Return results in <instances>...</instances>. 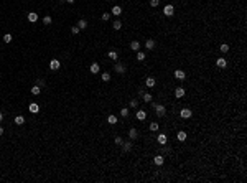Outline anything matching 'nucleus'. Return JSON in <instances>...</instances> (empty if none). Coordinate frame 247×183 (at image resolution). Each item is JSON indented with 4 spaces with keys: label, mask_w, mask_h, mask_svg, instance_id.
Instances as JSON below:
<instances>
[{
    "label": "nucleus",
    "mask_w": 247,
    "mask_h": 183,
    "mask_svg": "<svg viewBox=\"0 0 247 183\" xmlns=\"http://www.w3.org/2000/svg\"><path fill=\"white\" fill-rule=\"evenodd\" d=\"M3 41H5V43H10V41H12V35H10V33H7L5 36H3Z\"/></svg>",
    "instance_id": "72a5a7b5"
},
{
    "label": "nucleus",
    "mask_w": 247,
    "mask_h": 183,
    "mask_svg": "<svg viewBox=\"0 0 247 183\" xmlns=\"http://www.w3.org/2000/svg\"><path fill=\"white\" fill-rule=\"evenodd\" d=\"M66 2H68V3H74V0H66Z\"/></svg>",
    "instance_id": "37998d69"
},
{
    "label": "nucleus",
    "mask_w": 247,
    "mask_h": 183,
    "mask_svg": "<svg viewBox=\"0 0 247 183\" xmlns=\"http://www.w3.org/2000/svg\"><path fill=\"white\" fill-rule=\"evenodd\" d=\"M101 18L104 20V21H107V20L110 18V13H102V17H101Z\"/></svg>",
    "instance_id": "e433bc0d"
},
{
    "label": "nucleus",
    "mask_w": 247,
    "mask_h": 183,
    "mask_svg": "<svg viewBox=\"0 0 247 183\" xmlns=\"http://www.w3.org/2000/svg\"><path fill=\"white\" fill-rule=\"evenodd\" d=\"M15 124H17V126L25 124V117H23V115H17V117H15Z\"/></svg>",
    "instance_id": "5701e85b"
},
{
    "label": "nucleus",
    "mask_w": 247,
    "mask_h": 183,
    "mask_svg": "<svg viewBox=\"0 0 247 183\" xmlns=\"http://www.w3.org/2000/svg\"><path fill=\"white\" fill-rule=\"evenodd\" d=\"M176 137H178V140H179V142H185L188 135H186V132H183V130H181V132H178V135H176Z\"/></svg>",
    "instance_id": "393cba45"
},
{
    "label": "nucleus",
    "mask_w": 247,
    "mask_h": 183,
    "mask_svg": "<svg viewBox=\"0 0 247 183\" xmlns=\"http://www.w3.org/2000/svg\"><path fill=\"white\" fill-rule=\"evenodd\" d=\"M137 60H138V61H143V60H145V53L138 51V53H137Z\"/></svg>",
    "instance_id": "473e14b6"
},
{
    "label": "nucleus",
    "mask_w": 247,
    "mask_h": 183,
    "mask_svg": "<svg viewBox=\"0 0 247 183\" xmlns=\"http://www.w3.org/2000/svg\"><path fill=\"white\" fill-rule=\"evenodd\" d=\"M43 84H44V81H43V79H38V81H36V86H40V87H41Z\"/></svg>",
    "instance_id": "a19ab883"
},
{
    "label": "nucleus",
    "mask_w": 247,
    "mask_h": 183,
    "mask_svg": "<svg viewBox=\"0 0 247 183\" xmlns=\"http://www.w3.org/2000/svg\"><path fill=\"white\" fill-rule=\"evenodd\" d=\"M145 48H147V50H153V48H155V41H153V40H147V41H145Z\"/></svg>",
    "instance_id": "dca6fc26"
},
{
    "label": "nucleus",
    "mask_w": 247,
    "mask_h": 183,
    "mask_svg": "<svg viewBox=\"0 0 247 183\" xmlns=\"http://www.w3.org/2000/svg\"><path fill=\"white\" fill-rule=\"evenodd\" d=\"M122 149H124V152H130V150H132V142H130V140L129 142H124Z\"/></svg>",
    "instance_id": "ddd939ff"
},
{
    "label": "nucleus",
    "mask_w": 247,
    "mask_h": 183,
    "mask_svg": "<svg viewBox=\"0 0 247 183\" xmlns=\"http://www.w3.org/2000/svg\"><path fill=\"white\" fill-rule=\"evenodd\" d=\"M219 50H221L222 53H227V51H229V45H226V43H222L221 46H219Z\"/></svg>",
    "instance_id": "7c9ffc66"
},
{
    "label": "nucleus",
    "mask_w": 247,
    "mask_h": 183,
    "mask_svg": "<svg viewBox=\"0 0 247 183\" xmlns=\"http://www.w3.org/2000/svg\"><path fill=\"white\" fill-rule=\"evenodd\" d=\"M38 111H40V106L36 104V102H31V104H30V112H33V114H36V112H38Z\"/></svg>",
    "instance_id": "9d476101"
},
{
    "label": "nucleus",
    "mask_w": 247,
    "mask_h": 183,
    "mask_svg": "<svg viewBox=\"0 0 247 183\" xmlns=\"http://www.w3.org/2000/svg\"><path fill=\"white\" fill-rule=\"evenodd\" d=\"M2 120H3V115H2V112H0V122H2Z\"/></svg>",
    "instance_id": "79ce46f5"
},
{
    "label": "nucleus",
    "mask_w": 247,
    "mask_h": 183,
    "mask_svg": "<svg viewBox=\"0 0 247 183\" xmlns=\"http://www.w3.org/2000/svg\"><path fill=\"white\" fill-rule=\"evenodd\" d=\"M115 144H117V145H122V144H124V139H122L120 135H119V137H115Z\"/></svg>",
    "instance_id": "c9c22d12"
},
{
    "label": "nucleus",
    "mask_w": 247,
    "mask_h": 183,
    "mask_svg": "<svg viewBox=\"0 0 247 183\" xmlns=\"http://www.w3.org/2000/svg\"><path fill=\"white\" fill-rule=\"evenodd\" d=\"M71 32H73L74 35H78V33H79V26H73V28H71Z\"/></svg>",
    "instance_id": "ea45409f"
},
{
    "label": "nucleus",
    "mask_w": 247,
    "mask_h": 183,
    "mask_svg": "<svg viewBox=\"0 0 247 183\" xmlns=\"http://www.w3.org/2000/svg\"><path fill=\"white\" fill-rule=\"evenodd\" d=\"M59 2H66V0H59Z\"/></svg>",
    "instance_id": "a18cd8bd"
},
{
    "label": "nucleus",
    "mask_w": 247,
    "mask_h": 183,
    "mask_svg": "<svg viewBox=\"0 0 247 183\" xmlns=\"http://www.w3.org/2000/svg\"><path fill=\"white\" fill-rule=\"evenodd\" d=\"M153 162H155V165H163V162H165V158L161 157V155H156V157L153 158Z\"/></svg>",
    "instance_id": "6ab92c4d"
},
{
    "label": "nucleus",
    "mask_w": 247,
    "mask_h": 183,
    "mask_svg": "<svg viewBox=\"0 0 247 183\" xmlns=\"http://www.w3.org/2000/svg\"><path fill=\"white\" fill-rule=\"evenodd\" d=\"M2 134H3V129H2V127H0V135H2Z\"/></svg>",
    "instance_id": "c03bdc74"
},
{
    "label": "nucleus",
    "mask_w": 247,
    "mask_h": 183,
    "mask_svg": "<svg viewBox=\"0 0 247 183\" xmlns=\"http://www.w3.org/2000/svg\"><path fill=\"white\" fill-rule=\"evenodd\" d=\"M40 92H41V91H40V86H33V87H31V94H33V96H40Z\"/></svg>",
    "instance_id": "cd10ccee"
},
{
    "label": "nucleus",
    "mask_w": 247,
    "mask_h": 183,
    "mask_svg": "<svg viewBox=\"0 0 247 183\" xmlns=\"http://www.w3.org/2000/svg\"><path fill=\"white\" fill-rule=\"evenodd\" d=\"M114 71H115V73H119V74H124V73H125V66L120 64V63H117V64L114 66Z\"/></svg>",
    "instance_id": "423d86ee"
},
{
    "label": "nucleus",
    "mask_w": 247,
    "mask_h": 183,
    "mask_svg": "<svg viewBox=\"0 0 247 183\" xmlns=\"http://www.w3.org/2000/svg\"><path fill=\"white\" fill-rule=\"evenodd\" d=\"M135 117H137L138 120H145V117H147V112H145V111H137Z\"/></svg>",
    "instance_id": "6e6552de"
},
{
    "label": "nucleus",
    "mask_w": 247,
    "mask_h": 183,
    "mask_svg": "<svg viewBox=\"0 0 247 183\" xmlns=\"http://www.w3.org/2000/svg\"><path fill=\"white\" fill-rule=\"evenodd\" d=\"M78 26H79V30H84V28H87V21L84 20V18H81V20H79V23H78Z\"/></svg>",
    "instance_id": "b1692460"
},
{
    "label": "nucleus",
    "mask_w": 247,
    "mask_h": 183,
    "mask_svg": "<svg viewBox=\"0 0 247 183\" xmlns=\"http://www.w3.org/2000/svg\"><path fill=\"white\" fill-rule=\"evenodd\" d=\"M120 13H122V8H120L119 5H115L114 8H112V15H115V17H119Z\"/></svg>",
    "instance_id": "aec40b11"
},
{
    "label": "nucleus",
    "mask_w": 247,
    "mask_h": 183,
    "mask_svg": "<svg viewBox=\"0 0 247 183\" xmlns=\"http://www.w3.org/2000/svg\"><path fill=\"white\" fill-rule=\"evenodd\" d=\"M155 112H156L158 117H163V115L167 114V109H165V106H161V104H155Z\"/></svg>",
    "instance_id": "f257e3e1"
},
{
    "label": "nucleus",
    "mask_w": 247,
    "mask_h": 183,
    "mask_svg": "<svg viewBox=\"0 0 247 183\" xmlns=\"http://www.w3.org/2000/svg\"><path fill=\"white\" fill-rule=\"evenodd\" d=\"M112 28H114V30H120V28H122V23H120L119 20H115L114 23H112Z\"/></svg>",
    "instance_id": "c85d7f7f"
},
{
    "label": "nucleus",
    "mask_w": 247,
    "mask_h": 183,
    "mask_svg": "<svg viewBox=\"0 0 247 183\" xmlns=\"http://www.w3.org/2000/svg\"><path fill=\"white\" fill-rule=\"evenodd\" d=\"M179 115H181L183 119H190L191 117V111L190 109H181L179 111Z\"/></svg>",
    "instance_id": "0eeeda50"
},
{
    "label": "nucleus",
    "mask_w": 247,
    "mask_h": 183,
    "mask_svg": "<svg viewBox=\"0 0 247 183\" xmlns=\"http://www.w3.org/2000/svg\"><path fill=\"white\" fill-rule=\"evenodd\" d=\"M101 79L104 83H107V81H110V73H102V76H101Z\"/></svg>",
    "instance_id": "bb28decb"
},
{
    "label": "nucleus",
    "mask_w": 247,
    "mask_h": 183,
    "mask_svg": "<svg viewBox=\"0 0 247 183\" xmlns=\"http://www.w3.org/2000/svg\"><path fill=\"white\" fill-rule=\"evenodd\" d=\"M158 3H160V0H150V5L152 7H158Z\"/></svg>",
    "instance_id": "4c0bfd02"
},
{
    "label": "nucleus",
    "mask_w": 247,
    "mask_h": 183,
    "mask_svg": "<svg viewBox=\"0 0 247 183\" xmlns=\"http://www.w3.org/2000/svg\"><path fill=\"white\" fill-rule=\"evenodd\" d=\"M158 144L167 145V135H165V134H158Z\"/></svg>",
    "instance_id": "2eb2a0df"
},
{
    "label": "nucleus",
    "mask_w": 247,
    "mask_h": 183,
    "mask_svg": "<svg viewBox=\"0 0 247 183\" xmlns=\"http://www.w3.org/2000/svg\"><path fill=\"white\" fill-rule=\"evenodd\" d=\"M142 99L145 101V102H152L153 97H152V94H148V92H142Z\"/></svg>",
    "instance_id": "a211bd4d"
},
{
    "label": "nucleus",
    "mask_w": 247,
    "mask_h": 183,
    "mask_svg": "<svg viewBox=\"0 0 247 183\" xmlns=\"http://www.w3.org/2000/svg\"><path fill=\"white\" fill-rule=\"evenodd\" d=\"M36 20H38V15H36L35 12H30V13H28V21H31V23H35Z\"/></svg>",
    "instance_id": "f8f14e48"
},
{
    "label": "nucleus",
    "mask_w": 247,
    "mask_h": 183,
    "mask_svg": "<svg viewBox=\"0 0 247 183\" xmlns=\"http://www.w3.org/2000/svg\"><path fill=\"white\" fill-rule=\"evenodd\" d=\"M130 106H132V107H137V106H138V101H137V99H132V101H130Z\"/></svg>",
    "instance_id": "58836bf2"
},
{
    "label": "nucleus",
    "mask_w": 247,
    "mask_h": 183,
    "mask_svg": "<svg viewBox=\"0 0 247 183\" xmlns=\"http://www.w3.org/2000/svg\"><path fill=\"white\" fill-rule=\"evenodd\" d=\"M117 120H119L117 115H114V114H110L109 117H107V122H109V124H117Z\"/></svg>",
    "instance_id": "4be33fe9"
},
{
    "label": "nucleus",
    "mask_w": 247,
    "mask_h": 183,
    "mask_svg": "<svg viewBox=\"0 0 247 183\" xmlns=\"http://www.w3.org/2000/svg\"><path fill=\"white\" fill-rule=\"evenodd\" d=\"M175 96H176V97H183V96H185V87H176V89H175Z\"/></svg>",
    "instance_id": "1a4fd4ad"
},
{
    "label": "nucleus",
    "mask_w": 247,
    "mask_h": 183,
    "mask_svg": "<svg viewBox=\"0 0 247 183\" xmlns=\"http://www.w3.org/2000/svg\"><path fill=\"white\" fill-rule=\"evenodd\" d=\"M120 115H122V117H127V115H129V109L124 107L122 111H120Z\"/></svg>",
    "instance_id": "f704fd0d"
},
{
    "label": "nucleus",
    "mask_w": 247,
    "mask_h": 183,
    "mask_svg": "<svg viewBox=\"0 0 247 183\" xmlns=\"http://www.w3.org/2000/svg\"><path fill=\"white\" fill-rule=\"evenodd\" d=\"M216 66L218 68H221V69H224L227 66V61L224 60V58H218V61H216Z\"/></svg>",
    "instance_id": "39448f33"
},
{
    "label": "nucleus",
    "mask_w": 247,
    "mask_h": 183,
    "mask_svg": "<svg viewBox=\"0 0 247 183\" xmlns=\"http://www.w3.org/2000/svg\"><path fill=\"white\" fill-rule=\"evenodd\" d=\"M137 135H138V134H137V129H133V127H132V129L129 130V137H130V140L137 139Z\"/></svg>",
    "instance_id": "4468645a"
},
{
    "label": "nucleus",
    "mask_w": 247,
    "mask_h": 183,
    "mask_svg": "<svg viewBox=\"0 0 247 183\" xmlns=\"http://www.w3.org/2000/svg\"><path fill=\"white\" fill-rule=\"evenodd\" d=\"M150 130H152V132H156V130H158V122H152V124H150Z\"/></svg>",
    "instance_id": "c756f323"
},
{
    "label": "nucleus",
    "mask_w": 247,
    "mask_h": 183,
    "mask_svg": "<svg viewBox=\"0 0 247 183\" xmlns=\"http://www.w3.org/2000/svg\"><path fill=\"white\" fill-rule=\"evenodd\" d=\"M145 84H147V87H153L155 86V78H147Z\"/></svg>",
    "instance_id": "f3484780"
},
{
    "label": "nucleus",
    "mask_w": 247,
    "mask_h": 183,
    "mask_svg": "<svg viewBox=\"0 0 247 183\" xmlns=\"http://www.w3.org/2000/svg\"><path fill=\"white\" fill-rule=\"evenodd\" d=\"M175 78H176L178 81H185V78H186L185 71H183V69H176V71H175Z\"/></svg>",
    "instance_id": "f03ea898"
},
{
    "label": "nucleus",
    "mask_w": 247,
    "mask_h": 183,
    "mask_svg": "<svg viewBox=\"0 0 247 183\" xmlns=\"http://www.w3.org/2000/svg\"><path fill=\"white\" fill-rule=\"evenodd\" d=\"M107 55H109V58H110V60H114V61H115V60H117V58H119L117 51H114V50H110L109 53H107Z\"/></svg>",
    "instance_id": "a878e982"
},
{
    "label": "nucleus",
    "mask_w": 247,
    "mask_h": 183,
    "mask_svg": "<svg viewBox=\"0 0 247 183\" xmlns=\"http://www.w3.org/2000/svg\"><path fill=\"white\" fill-rule=\"evenodd\" d=\"M163 13L167 17H173V13H175V8H173V5H165V8H163Z\"/></svg>",
    "instance_id": "7ed1b4c3"
},
{
    "label": "nucleus",
    "mask_w": 247,
    "mask_h": 183,
    "mask_svg": "<svg viewBox=\"0 0 247 183\" xmlns=\"http://www.w3.org/2000/svg\"><path fill=\"white\" fill-rule=\"evenodd\" d=\"M59 66L61 64H59V61H58V60H51V61H49V68H51L53 71H58V69H59Z\"/></svg>",
    "instance_id": "20e7f679"
},
{
    "label": "nucleus",
    "mask_w": 247,
    "mask_h": 183,
    "mask_svg": "<svg viewBox=\"0 0 247 183\" xmlns=\"http://www.w3.org/2000/svg\"><path fill=\"white\" fill-rule=\"evenodd\" d=\"M130 48H132L133 51H138V48H140V43H138L137 40H133V41L130 43Z\"/></svg>",
    "instance_id": "412c9836"
},
{
    "label": "nucleus",
    "mask_w": 247,
    "mask_h": 183,
    "mask_svg": "<svg viewBox=\"0 0 247 183\" xmlns=\"http://www.w3.org/2000/svg\"><path fill=\"white\" fill-rule=\"evenodd\" d=\"M51 21H53V20H51V17H49V15H46V17L43 18V23H44V25H51Z\"/></svg>",
    "instance_id": "2f4dec72"
},
{
    "label": "nucleus",
    "mask_w": 247,
    "mask_h": 183,
    "mask_svg": "<svg viewBox=\"0 0 247 183\" xmlns=\"http://www.w3.org/2000/svg\"><path fill=\"white\" fill-rule=\"evenodd\" d=\"M89 69H91V73H92V74H97V73H99V69H101V66H99L97 63H92Z\"/></svg>",
    "instance_id": "9b49d317"
}]
</instances>
